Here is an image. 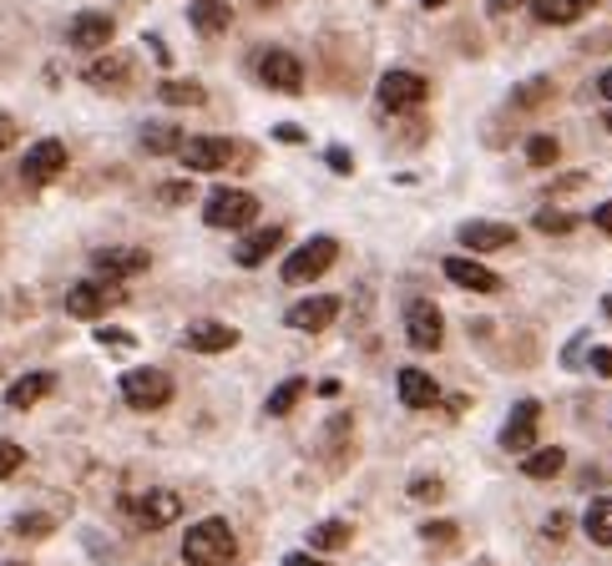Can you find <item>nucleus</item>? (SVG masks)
I'll return each instance as SVG.
<instances>
[{
	"instance_id": "nucleus-41",
	"label": "nucleus",
	"mask_w": 612,
	"mask_h": 566,
	"mask_svg": "<svg viewBox=\"0 0 612 566\" xmlns=\"http://www.w3.org/2000/svg\"><path fill=\"white\" fill-rule=\"evenodd\" d=\"M16 137H21V121H16V117H6V111H0V153H6V147H11Z\"/></svg>"
},
{
	"instance_id": "nucleus-8",
	"label": "nucleus",
	"mask_w": 612,
	"mask_h": 566,
	"mask_svg": "<svg viewBox=\"0 0 612 566\" xmlns=\"http://www.w3.org/2000/svg\"><path fill=\"white\" fill-rule=\"evenodd\" d=\"M239 153L243 147L239 142H229V137H187L177 157H183L187 173H218V167H229Z\"/></svg>"
},
{
	"instance_id": "nucleus-12",
	"label": "nucleus",
	"mask_w": 612,
	"mask_h": 566,
	"mask_svg": "<svg viewBox=\"0 0 612 566\" xmlns=\"http://www.w3.org/2000/svg\"><path fill=\"white\" fill-rule=\"evenodd\" d=\"M132 516H137L143 531H163V526H173L183 516V501H177V490H147V496L132 501Z\"/></svg>"
},
{
	"instance_id": "nucleus-48",
	"label": "nucleus",
	"mask_w": 612,
	"mask_h": 566,
	"mask_svg": "<svg viewBox=\"0 0 612 566\" xmlns=\"http://www.w3.org/2000/svg\"><path fill=\"white\" fill-rule=\"evenodd\" d=\"M602 314H608V319H612V294H608V299H602Z\"/></svg>"
},
{
	"instance_id": "nucleus-14",
	"label": "nucleus",
	"mask_w": 612,
	"mask_h": 566,
	"mask_svg": "<svg viewBox=\"0 0 612 566\" xmlns=\"http://www.w3.org/2000/svg\"><path fill=\"white\" fill-rule=\"evenodd\" d=\"M440 273H446L456 289H470V294H496V289H502V273H492L476 258H446L440 263Z\"/></svg>"
},
{
	"instance_id": "nucleus-17",
	"label": "nucleus",
	"mask_w": 612,
	"mask_h": 566,
	"mask_svg": "<svg viewBox=\"0 0 612 566\" xmlns=\"http://www.w3.org/2000/svg\"><path fill=\"white\" fill-rule=\"evenodd\" d=\"M147 253L143 248H101L97 258H91V269L101 273V279H111V283H122V279H137V273H147Z\"/></svg>"
},
{
	"instance_id": "nucleus-24",
	"label": "nucleus",
	"mask_w": 612,
	"mask_h": 566,
	"mask_svg": "<svg viewBox=\"0 0 612 566\" xmlns=\"http://www.w3.org/2000/svg\"><path fill=\"white\" fill-rule=\"evenodd\" d=\"M279 243H284V228H259V233H249V238L233 248V258H239L243 269H253V263H263L269 253L279 248Z\"/></svg>"
},
{
	"instance_id": "nucleus-33",
	"label": "nucleus",
	"mask_w": 612,
	"mask_h": 566,
	"mask_svg": "<svg viewBox=\"0 0 612 566\" xmlns=\"http://www.w3.org/2000/svg\"><path fill=\"white\" fill-rule=\"evenodd\" d=\"M557 157H562L557 137H532V142H526V163H532V167H552Z\"/></svg>"
},
{
	"instance_id": "nucleus-45",
	"label": "nucleus",
	"mask_w": 612,
	"mask_h": 566,
	"mask_svg": "<svg viewBox=\"0 0 612 566\" xmlns=\"http://www.w3.org/2000/svg\"><path fill=\"white\" fill-rule=\"evenodd\" d=\"M284 566H329V562H319V556H304V552H299V556H284Z\"/></svg>"
},
{
	"instance_id": "nucleus-19",
	"label": "nucleus",
	"mask_w": 612,
	"mask_h": 566,
	"mask_svg": "<svg viewBox=\"0 0 612 566\" xmlns=\"http://www.w3.org/2000/svg\"><path fill=\"white\" fill-rule=\"evenodd\" d=\"M127 81H132V56H122V51L97 56L87 66V87H97V91H122Z\"/></svg>"
},
{
	"instance_id": "nucleus-4",
	"label": "nucleus",
	"mask_w": 612,
	"mask_h": 566,
	"mask_svg": "<svg viewBox=\"0 0 612 566\" xmlns=\"http://www.w3.org/2000/svg\"><path fill=\"white\" fill-rule=\"evenodd\" d=\"M122 400L132 410H163L173 400V374L167 370H127L122 374Z\"/></svg>"
},
{
	"instance_id": "nucleus-15",
	"label": "nucleus",
	"mask_w": 612,
	"mask_h": 566,
	"mask_svg": "<svg viewBox=\"0 0 612 566\" xmlns=\"http://www.w3.org/2000/svg\"><path fill=\"white\" fill-rule=\"evenodd\" d=\"M239 344V329L233 324H218V319H193L187 324V349L193 354H229Z\"/></svg>"
},
{
	"instance_id": "nucleus-20",
	"label": "nucleus",
	"mask_w": 612,
	"mask_h": 566,
	"mask_svg": "<svg viewBox=\"0 0 612 566\" xmlns=\"http://www.w3.org/2000/svg\"><path fill=\"white\" fill-rule=\"evenodd\" d=\"M395 390H400V400L410 404V410H430V404L440 400V384L430 380L426 370H400V380H395Z\"/></svg>"
},
{
	"instance_id": "nucleus-13",
	"label": "nucleus",
	"mask_w": 612,
	"mask_h": 566,
	"mask_svg": "<svg viewBox=\"0 0 612 566\" xmlns=\"http://www.w3.org/2000/svg\"><path fill=\"white\" fill-rule=\"evenodd\" d=\"M334 319H339V299L334 294H314V299H299V304L284 314V324L304 329V334H319V329H329Z\"/></svg>"
},
{
	"instance_id": "nucleus-5",
	"label": "nucleus",
	"mask_w": 612,
	"mask_h": 566,
	"mask_svg": "<svg viewBox=\"0 0 612 566\" xmlns=\"http://www.w3.org/2000/svg\"><path fill=\"white\" fill-rule=\"evenodd\" d=\"M426 97H430V81L420 77V71L395 66V71H385L380 77V107L385 111H416Z\"/></svg>"
},
{
	"instance_id": "nucleus-21",
	"label": "nucleus",
	"mask_w": 612,
	"mask_h": 566,
	"mask_svg": "<svg viewBox=\"0 0 612 566\" xmlns=\"http://www.w3.org/2000/svg\"><path fill=\"white\" fill-rule=\"evenodd\" d=\"M592 6H598V0H532V16L542 26H572V21H582Z\"/></svg>"
},
{
	"instance_id": "nucleus-16",
	"label": "nucleus",
	"mask_w": 612,
	"mask_h": 566,
	"mask_svg": "<svg viewBox=\"0 0 612 566\" xmlns=\"http://www.w3.org/2000/svg\"><path fill=\"white\" fill-rule=\"evenodd\" d=\"M536 420H542V404L536 400H522L502 424V450H532L536 440Z\"/></svg>"
},
{
	"instance_id": "nucleus-50",
	"label": "nucleus",
	"mask_w": 612,
	"mask_h": 566,
	"mask_svg": "<svg viewBox=\"0 0 612 566\" xmlns=\"http://www.w3.org/2000/svg\"><path fill=\"white\" fill-rule=\"evenodd\" d=\"M259 6H279V0H259Z\"/></svg>"
},
{
	"instance_id": "nucleus-43",
	"label": "nucleus",
	"mask_w": 612,
	"mask_h": 566,
	"mask_svg": "<svg viewBox=\"0 0 612 566\" xmlns=\"http://www.w3.org/2000/svg\"><path fill=\"white\" fill-rule=\"evenodd\" d=\"M592 370H598L602 380H612V349H592Z\"/></svg>"
},
{
	"instance_id": "nucleus-35",
	"label": "nucleus",
	"mask_w": 612,
	"mask_h": 566,
	"mask_svg": "<svg viewBox=\"0 0 612 566\" xmlns=\"http://www.w3.org/2000/svg\"><path fill=\"white\" fill-rule=\"evenodd\" d=\"M21 460H26V450L16 446V440H0V480L16 476V470H21Z\"/></svg>"
},
{
	"instance_id": "nucleus-38",
	"label": "nucleus",
	"mask_w": 612,
	"mask_h": 566,
	"mask_svg": "<svg viewBox=\"0 0 612 566\" xmlns=\"http://www.w3.org/2000/svg\"><path fill=\"white\" fill-rule=\"evenodd\" d=\"M97 344H107V349H132L137 339H132L127 329H107V324H101V329H97Z\"/></svg>"
},
{
	"instance_id": "nucleus-42",
	"label": "nucleus",
	"mask_w": 612,
	"mask_h": 566,
	"mask_svg": "<svg viewBox=\"0 0 612 566\" xmlns=\"http://www.w3.org/2000/svg\"><path fill=\"white\" fill-rule=\"evenodd\" d=\"M329 167H334V173H354V157L344 153V147H329Z\"/></svg>"
},
{
	"instance_id": "nucleus-40",
	"label": "nucleus",
	"mask_w": 612,
	"mask_h": 566,
	"mask_svg": "<svg viewBox=\"0 0 612 566\" xmlns=\"http://www.w3.org/2000/svg\"><path fill=\"white\" fill-rule=\"evenodd\" d=\"M542 536H552V541H562V536H567V511H552L547 521H542Z\"/></svg>"
},
{
	"instance_id": "nucleus-9",
	"label": "nucleus",
	"mask_w": 612,
	"mask_h": 566,
	"mask_svg": "<svg viewBox=\"0 0 612 566\" xmlns=\"http://www.w3.org/2000/svg\"><path fill=\"white\" fill-rule=\"evenodd\" d=\"M405 339L426 354V349H440V339H446V319H440V309L430 304V299H416V304L405 309Z\"/></svg>"
},
{
	"instance_id": "nucleus-51",
	"label": "nucleus",
	"mask_w": 612,
	"mask_h": 566,
	"mask_svg": "<svg viewBox=\"0 0 612 566\" xmlns=\"http://www.w3.org/2000/svg\"><path fill=\"white\" fill-rule=\"evenodd\" d=\"M608 131H612V111H608Z\"/></svg>"
},
{
	"instance_id": "nucleus-27",
	"label": "nucleus",
	"mask_w": 612,
	"mask_h": 566,
	"mask_svg": "<svg viewBox=\"0 0 612 566\" xmlns=\"http://www.w3.org/2000/svg\"><path fill=\"white\" fill-rule=\"evenodd\" d=\"M350 536H354L350 521H319L314 531H309V546H314V552H339V546H350Z\"/></svg>"
},
{
	"instance_id": "nucleus-37",
	"label": "nucleus",
	"mask_w": 612,
	"mask_h": 566,
	"mask_svg": "<svg viewBox=\"0 0 612 566\" xmlns=\"http://www.w3.org/2000/svg\"><path fill=\"white\" fill-rule=\"evenodd\" d=\"M440 490H446V486H440V480L436 476H420V480H410V496H416V501H440Z\"/></svg>"
},
{
	"instance_id": "nucleus-23",
	"label": "nucleus",
	"mask_w": 612,
	"mask_h": 566,
	"mask_svg": "<svg viewBox=\"0 0 612 566\" xmlns=\"http://www.w3.org/2000/svg\"><path fill=\"white\" fill-rule=\"evenodd\" d=\"M187 21H193V31L218 36V31H229V26H233V6H229V0H193Z\"/></svg>"
},
{
	"instance_id": "nucleus-29",
	"label": "nucleus",
	"mask_w": 612,
	"mask_h": 566,
	"mask_svg": "<svg viewBox=\"0 0 612 566\" xmlns=\"http://www.w3.org/2000/svg\"><path fill=\"white\" fill-rule=\"evenodd\" d=\"M157 97H163L167 107H203V101H208V91L197 87V81H163V87H157Z\"/></svg>"
},
{
	"instance_id": "nucleus-31",
	"label": "nucleus",
	"mask_w": 612,
	"mask_h": 566,
	"mask_svg": "<svg viewBox=\"0 0 612 566\" xmlns=\"http://www.w3.org/2000/svg\"><path fill=\"white\" fill-rule=\"evenodd\" d=\"M304 394H309V380H284L274 394H269V414H274V420H279V414H289Z\"/></svg>"
},
{
	"instance_id": "nucleus-49",
	"label": "nucleus",
	"mask_w": 612,
	"mask_h": 566,
	"mask_svg": "<svg viewBox=\"0 0 612 566\" xmlns=\"http://www.w3.org/2000/svg\"><path fill=\"white\" fill-rule=\"evenodd\" d=\"M420 6H450V0H420Z\"/></svg>"
},
{
	"instance_id": "nucleus-39",
	"label": "nucleus",
	"mask_w": 612,
	"mask_h": 566,
	"mask_svg": "<svg viewBox=\"0 0 612 566\" xmlns=\"http://www.w3.org/2000/svg\"><path fill=\"white\" fill-rule=\"evenodd\" d=\"M157 193H163V203H187V197H193V183H163V187H157Z\"/></svg>"
},
{
	"instance_id": "nucleus-47",
	"label": "nucleus",
	"mask_w": 612,
	"mask_h": 566,
	"mask_svg": "<svg viewBox=\"0 0 612 566\" xmlns=\"http://www.w3.org/2000/svg\"><path fill=\"white\" fill-rule=\"evenodd\" d=\"M598 97L612 101V71H602V77H598Z\"/></svg>"
},
{
	"instance_id": "nucleus-44",
	"label": "nucleus",
	"mask_w": 612,
	"mask_h": 566,
	"mask_svg": "<svg viewBox=\"0 0 612 566\" xmlns=\"http://www.w3.org/2000/svg\"><path fill=\"white\" fill-rule=\"evenodd\" d=\"M592 223H598L602 233H612V203H598V207H592Z\"/></svg>"
},
{
	"instance_id": "nucleus-1",
	"label": "nucleus",
	"mask_w": 612,
	"mask_h": 566,
	"mask_svg": "<svg viewBox=\"0 0 612 566\" xmlns=\"http://www.w3.org/2000/svg\"><path fill=\"white\" fill-rule=\"evenodd\" d=\"M183 556L187 566H229L239 556V541H233V526L223 516H203L197 526H187L183 536Z\"/></svg>"
},
{
	"instance_id": "nucleus-34",
	"label": "nucleus",
	"mask_w": 612,
	"mask_h": 566,
	"mask_svg": "<svg viewBox=\"0 0 612 566\" xmlns=\"http://www.w3.org/2000/svg\"><path fill=\"white\" fill-rule=\"evenodd\" d=\"M456 526H450V521H426V526H420V541H430V546H450V541H456Z\"/></svg>"
},
{
	"instance_id": "nucleus-6",
	"label": "nucleus",
	"mask_w": 612,
	"mask_h": 566,
	"mask_svg": "<svg viewBox=\"0 0 612 566\" xmlns=\"http://www.w3.org/2000/svg\"><path fill=\"white\" fill-rule=\"evenodd\" d=\"M253 71H259L263 87H274V91H304V61H299L294 51H259L253 56Z\"/></svg>"
},
{
	"instance_id": "nucleus-2",
	"label": "nucleus",
	"mask_w": 612,
	"mask_h": 566,
	"mask_svg": "<svg viewBox=\"0 0 612 566\" xmlns=\"http://www.w3.org/2000/svg\"><path fill=\"white\" fill-rule=\"evenodd\" d=\"M253 218H259V197L243 193V187H223V193H213L208 203H203V223H208V228L239 233V228H249Z\"/></svg>"
},
{
	"instance_id": "nucleus-22",
	"label": "nucleus",
	"mask_w": 612,
	"mask_h": 566,
	"mask_svg": "<svg viewBox=\"0 0 612 566\" xmlns=\"http://www.w3.org/2000/svg\"><path fill=\"white\" fill-rule=\"evenodd\" d=\"M51 390H56V380H51V374H46V370L21 374V380H16L11 390H6V404H11V410H31V404H41Z\"/></svg>"
},
{
	"instance_id": "nucleus-26",
	"label": "nucleus",
	"mask_w": 612,
	"mask_h": 566,
	"mask_svg": "<svg viewBox=\"0 0 612 566\" xmlns=\"http://www.w3.org/2000/svg\"><path fill=\"white\" fill-rule=\"evenodd\" d=\"M582 531H587V541L612 546V496H602V501L587 506V516H582Z\"/></svg>"
},
{
	"instance_id": "nucleus-18",
	"label": "nucleus",
	"mask_w": 612,
	"mask_h": 566,
	"mask_svg": "<svg viewBox=\"0 0 612 566\" xmlns=\"http://www.w3.org/2000/svg\"><path fill=\"white\" fill-rule=\"evenodd\" d=\"M516 228L512 223H492V218H470L466 228H460V243H466L470 253H496V248H512Z\"/></svg>"
},
{
	"instance_id": "nucleus-36",
	"label": "nucleus",
	"mask_w": 612,
	"mask_h": 566,
	"mask_svg": "<svg viewBox=\"0 0 612 566\" xmlns=\"http://www.w3.org/2000/svg\"><path fill=\"white\" fill-rule=\"evenodd\" d=\"M56 521L51 516H16V536H51Z\"/></svg>"
},
{
	"instance_id": "nucleus-7",
	"label": "nucleus",
	"mask_w": 612,
	"mask_h": 566,
	"mask_svg": "<svg viewBox=\"0 0 612 566\" xmlns=\"http://www.w3.org/2000/svg\"><path fill=\"white\" fill-rule=\"evenodd\" d=\"M334 258H339L334 238H309L299 253H289V263H284L279 279H284V283H309V279H319V273L334 269Z\"/></svg>"
},
{
	"instance_id": "nucleus-46",
	"label": "nucleus",
	"mask_w": 612,
	"mask_h": 566,
	"mask_svg": "<svg viewBox=\"0 0 612 566\" xmlns=\"http://www.w3.org/2000/svg\"><path fill=\"white\" fill-rule=\"evenodd\" d=\"M516 6H526V0H492V16H506V11H516Z\"/></svg>"
},
{
	"instance_id": "nucleus-28",
	"label": "nucleus",
	"mask_w": 612,
	"mask_h": 566,
	"mask_svg": "<svg viewBox=\"0 0 612 566\" xmlns=\"http://www.w3.org/2000/svg\"><path fill=\"white\" fill-rule=\"evenodd\" d=\"M183 142L187 137L177 127H143V147L153 157H177V153H183Z\"/></svg>"
},
{
	"instance_id": "nucleus-25",
	"label": "nucleus",
	"mask_w": 612,
	"mask_h": 566,
	"mask_svg": "<svg viewBox=\"0 0 612 566\" xmlns=\"http://www.w3.org/2000/svg\"><path fill=\"white\" fill-rule=\"evenodd\" d=\"M562 466H567V450H562V446H547V450H532V456L522 460V476L552 480V476H562Z\"/></svg>"
},
{
	"instance_id": "nucleus-10",
	"label": "nucleus",
	"mask_w": 612,
	"mask_h": 566,
	"mask_svg": "<svg viewBox=\"0 0 612 566\" xmlns=\"http://www.w3.org/2000/svg\"><path fill=\"white\" fill-rule=\"evenodd\" d=\"M56 173H66V142L41 137L31 153H26V163H21V183L26 187H46Z\"/></svg>"
},
{
	"instance_id": "nucleus-11",
	"label": "nucleus",
	"mask_w": 612,
	"mask_h": 566,
	"mask_svg": "<svg viewBox=\"0 0 612 566\" xmlns=\"http://www.w3.org/2000/svg\"><path fill=\"white\" fill-rule=\"evenodd\" d=\"M111 36H117V26H111L107 11H81V16H71V26H66V41L77 46V51H107Z\"/></svg>"
},
{
	"instance_id": "nucleus-30",
	"label": "nucleus",
	"mask_w": 612,
	"mask_h": 566,
	"mask_svg": "<svg viewBox=\"0 0 612 566\" xmlns=\"http://www.w3.org/2000/svg\"><path fill=\"white\" fill-rule=\"evenodd\" d=\"M552 97H557L552 77H536V81H526V87L512 91V107H516V111H532V107H542V101H552Z\"/></svg>"
},
{
	"instance_id": "nucleus-3",
	"label": "nucleus",
	"mask_w": 612,
	"mask_h": 566,
	"mask_svg": "<svg viewBox=\"0 0 612 566\" xmlns=\"http://www.w3.org/2000/svg\"><path fill=\"white\" fill-rule=\"evenodd\" d=\"M122 283H111V279H81V283H71L66 289V314L71 319H101L107 309H117L122 304Z\"/></svg>"
},
{
	"instance_id": "nucleus-32",
	"label": "nucleus",
	"mask_w": 612,
	"mask_h": 566,
	"mask_svg": "<svg viewBox=\"0 0 612 566\" xmlns=\"http://www.w3.org/2000/svg\"><path fill=\"white\" fill-rule=\"evenodd\" d=\"M536 233H572L577 228V218L572 213H562V207H536Z\"/></svg>"
}]
</instances>
